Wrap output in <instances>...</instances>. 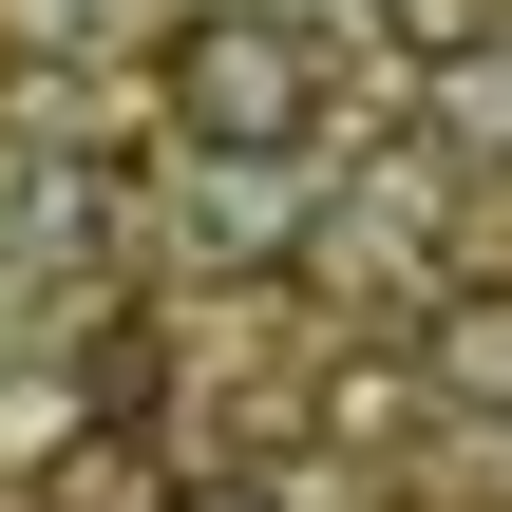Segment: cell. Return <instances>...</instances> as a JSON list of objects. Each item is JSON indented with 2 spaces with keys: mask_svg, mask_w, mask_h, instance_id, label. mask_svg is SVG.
I'll list each match as a JSON object with an SVG mask.
<instances>
[{
  "mask_svg": "<svg viewBox=\"0 0 512 512\" xmlns=\"http://www.w3.org/2000/svg\"><path fill=\"white\" fill-rule=\"evenodd\" d=\"M171 512H304V494H285V475H190Z\"/></svg>",
  "mask_w": 512,
  "mask_h": 512,
  "instance_id": "5",
  "label": "cell"
},
{
  "mask_svg": "<svg viewBox=\"0 0 512 512\" xmlns=\"http://www.w3.org/2000/svg\"><path fill=\"white\" fill-rule=\"evenodd\" d=\"M76 456H95V475H76L57 512H171V475H152V437H76Z\"/></svg>",
  "mask_w": 512,
  "mask_h": 512,
  "instance_id": "4",
  "label": "cell"
},
{
  "mask_svg": "<svg viewBox=\"0 0 512 512\" xmlns=\"http://www.w3.org/2000/svg\"><path fill=\"white\" fill-rule=\"evenodd\" d=\"M152 95H171V133H190L209 171H285V152L323 133V95H342V38H323L304 0H190Z\"/></svg>",
  "mask_w": 512,
  "mask_h": 512,
  "instance_id": "1",
  "label": "cell"
},
{
  "mask_svg": "<svg viewBox=\"0 0 512 512\" xmlns=\"http://www.w3.org/2000/svg\"><path fill=\"white\" fill-rule=\"evenodd\" d=\"M437 152H456V171H512V57L437 38Z\"/></svg>",
  "mask_w": 512,
  "mask_h": 512,
  "instance_id": "2",
  "label": "cell"
},
{
  "mask_svg": "<svg viewBox=\"0 0 512 512\" xmlns=\"http://www.w3.org/2000/svg\"><path fill=\"white\" fill-rule=\"evenodd\" d=\"M437 380L456 399H512V285H456L437 304Z\"/></svg>",
  "mask_w": 512,
  "mask_h": 512,
  "instance_id": "3",
  "label": "cell"
}]
</instances>
